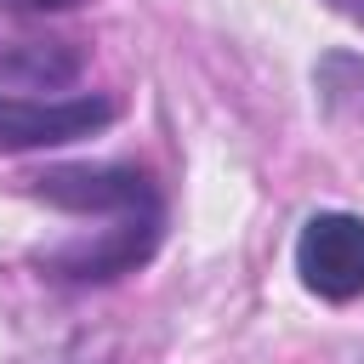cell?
<instances>
[{"instance_id": "3957f363", "label": "cell", "mask_w": 364, "mask_h": 364, "mask_svg": "<svg viewBox=\"0 0 364 364\" xmlns=\"http://www.w3.org/2000/svg\"><path fill=\"white\" fill-rule=\"evenodd\" d=\"M114 97H0V148H57L114 125Z\"/></svg>"}, {"instance_id": "5b68a950", "label": "cell", "mask_w": 364, "mask_h": 364, "mask_svg": "<svg viewBox=\"0 0 364 364\" xmlns=\"http://www.w3.org/2000/svg\"><path fill=\"white\" fill-rule=\"evenodd\" d=\"M313 85H318V108L330 119H364V57H353V51L318 57Z\"/></svg>"}, {"instance_id": "8992f818", "label": "cell", "mask_w": 364, "mask_h": 364, "mask_svg": "<svg viewBox=\"0 0 364 364\" xmlns=\"http://www.w3.org/2000/svg\"><path fill=\"white\" fill-rule=\"evenodd\" d=\"M6 11H63V6H74V0H0Z\"/></svg>"}, {"instance_id": "6da1fadb", "label": "cell", "mask_w": 364, "mask_h": 364, "mask_svg": "<svg viewBox=\"0 0 364 364\" xmlns=\"http://www.w3.org/2000/svg\"><path fill=\"white\" fill-rule=\"evenodd\" d=\"M23 193L74 216H108L125 228L165 233V193L142 165H46L23 176Z\"/></svg>"}, {"instance_id": "7a4b0ae2", "label": "cell", "mask_w": 364, "mask_h": 364, "mask_svg": "<svg viewBox=\"0 0 364 364\" xmlns=\"http://www.w3.org/2000/svg\"><path fill=\"white\" fill-rule=\"evenodd\" d=\"M296 273L318 301H358L364 296V216L318 210L296 239Z\"/></svg>"}, {"instance_id": "52a82bcc", "label": "cell", "mask_w": 364, "mask_h": 364, "mask_svg": "<svg viewBox=\"0 0 364 364\" xmlns=\"http://www.w3.org/2000/svg\"><path fill=\"white\" fill-rule=\"evenodd\" d=\"M324 6H330V11H341L347 23H358V28H364V0H324Z\"/></svg>"}, {"instance_id": "277c9868", "label": "cell", "mask_w": 364, "mask_h": 364, "mask_svg": "<svg viewBox=\"0 0 364 364\" xmlns=\"http://www.w3.org/2000/svg\"><path fill=\"white\" fill-rule=\"evenodd\" d=\"M85 74V46L68 34H0V97H68Z\"/></svg>"}]
</instances>
